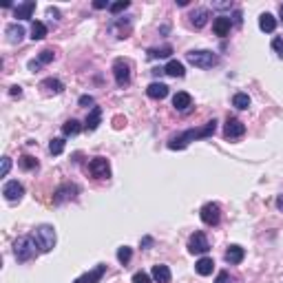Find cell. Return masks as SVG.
Segmentation results:
<instances>
[{"mask_svg":"<svg viewBox=\"0 0 283 283\" xmlns=\"http://www.w3.org/2000/svg\"><path fill=\"white\" fill-rule=\"evenodd\" d=\"M215 131H217V120H210L202 126V129H188V131H181V133H177V135H173L168 140V148L170 151H184L191 142L213 137Z\"/></svg>","mask_w":283,"mask_h":283,"instance_id":"cell-1","label":"cell"},{"mask_svg":"<svg viewBox=\"0 0 283 283\" xmlns=\"http://www.w3.org/2000/svg\"><path fill=\"white\" fill-rule=\"evenodd\" d=\"M36 252H38V246H36V239L29 235H25V237H18L14 243V257H16V261L18 263H27V261H31L33 257H36Z\"/></svg>","mask_w":283,"mask_h":283,"instance_id":"cell-2","label":"cell"},{"mask_svg":"<svg viewBox=\"0 0 283 283\" xmlns=\"http://www.w3.org/2000/svg\"><path fill=\"white\" fill-rule=\"evenodd\" d=\"M31 237L36 239V246L40 252H51L55 248V239H58V237H55V228L49 224H40L36 230H33Z\"/></svg>","mask_w":283,"mask_h":283,"instance_id":"cell-3","label":"cell"},{"mask_svg":"<svg viewBox=\"0 0 283 283\" xmlns=\"http://www.w3.org/2000/svg\"><path fill=\"white\" fill-rule=\"evenodd\" d=\"M186 60L197 69H213V66L219 64V55L208 51V49H193V51L186 53Z\"/></svg>","mask_w":283,"mask_h":283,"instance_id":"cell-4","label":"cell"},{"mask_svg":"<svg viewBox=\"0 0 283 283\" xmlns=\"http://www.w3.org/2000/svg\"><path fill=\"white\" fill-rule=\"evenodd\" d=\"M113 75H115V84L120 88L131 84V64L124 58H118L113 62Z\"/></svg>","mask_w":283,"mask_h":283,"instance_id":"cell-5","label":"cell"},{"mask_svg":"<svg viewBox=\"0 0 283 283\" xmlns=\"http://www.w3.org/2000/svg\"><path fill=\"white\" fill-rule=\"evenodd\" d=\"M131 29H133V18L126 16V18H113L109 25V31L113 33L118 40H126L131 36Z\"/></svg>","mask_w":283,"mask_h":283,"instance_id":"cell-6","label":"cell"},{"mask_svg":"<svg viewBox=\"0 0 283 283\" xmlns=\"http://www.w3.org/2000/svg\"><path fill=\"white\" fill-rule=\"evenodd\" d=\"M77 195H80V188H77L75 184H71V181H66V184H60L58 188H55L53 204L60 206V204H66V202H71V199H75Z\"/></svg>","mask_w":283,"mask_h":283,"instance_id":"cell-7","label":"cell"},{"mask_svg":"<svg viewBox=\"0 0 283 283\" xmlns=\"http://www.w3.org/2000/svg\"><path fill=\"white\" fill-rule=\"evenodd\" d=\"M199 217H202V221L206 226H217L219 221H221V208H219V204H215V202L204 204L202 210H199Z\"/></svg>","mask_w":283,"mask_h":283,"instance_id":"cell-8","label":"cell"},{"mask_svg":"<svg viewBox=\"0 0 283 283\" xmlns=\"http://www.w3.org/2000/svg\"><path fill=\"white\" fill-rule=\"evenodd\" d=\"M88 173H91L96 179H109L111 177V164L107 157H93L88 162Z\"/></svg>","mask_w":283,"mask_h":283,"instance_id":"cell-9","label":"cell"},{"mask_svg":"<svg viewBox=\"0 0 283 283\" xmlns=\"http://www.w3.org/2000/svg\"><path fill=\"white\" fill-rule=\"evenodd\" d=\"M208 250H210L208 237L204 235L202 230H197L195 235H191V239H188V252L191 254H206Z\"/></svg>","mask_w":283,"mask_h":283,"instance_id":"cell-10","label":"cell"},{"mask_svg":"<svg viewBox=\"0 0 283 283\" xmlns=\"http://www.w3.org/2000/svg\"><path fill=\"white\" fill-rule=\"evenodd\" d=\"M243 133H246V126H243L241 120H237V118L226 120V126H224V137L226 140H239V137H243Z\"/></svg>","mask_w":283,"mask_h":283,"instance_id":"cell-11","label":"cell"},{"mask_svg":"<svg viewBox=\"0 0 283 283\" xmlns=\"http://www.w3.org/2000/svg\"><path fill=\"white\" fill-rule=\"evenodd\" d=\"M3 195L7 202H20V199L25 197V188H22V184L18 179H11L3 186Z\"/></svg>","mask_w":283,"mask_h":283,"instance_id":"cell-12","label":"cell"},{"mask_svg":"<svg viewBox=\"0 0 283 283\" xmlns=\"http://www.w3.org/2000/svg\"><path fill=\"white\" fill-rule=\"evenodd\" d=\"M104 274H107V265H104V263H98L93 270H88V272H84V274L77 276V279H75L73 283H100Z\"/></svg>","mask_w":283,"mask_h":283,"instance_id":"cell-13","label":"cell"},{"mask_svg":"<svg viewBox=\"0 0 283 283\" xmlns=\"http://www.w3.org/2000/svg\"><path fill=\"white\" fill-rule=\"evenodd\" d=\"M151 276H153L155 283H170V279H173V274H170V268H168V265H164V263L153 265Z\"/></svg>","mask_w":283,"mask_h":283,"instance_id":"cell-14","label":"cell"},{"mask_svg":"<svg viewBox=\"0 0 283 283\" xmlns=\"http://www.w3.org/2000/svg\"><path fill=\"white\" fill-rule=\"evenodd\" d=\"M243 257H246V250H243L241 246H237V243H232V246H228V250H226L224 259L228 261L230 265H237L243 261Z\"/></svg>","mask_w":283,"mask_h":283,"instance_id":"cell-15","label":"cell"},{"mask_svg":"<svg viewBox=\"0 0 283 283\" xmlns=\"http://www.w3.org/2000/svg\"><path fill=\"white\" fill-rule=\"evenodd\" d=\"M33 11H36V3H33V0H27V3H20L18 7L14 9V18L29 20L31 16H33Z\"/></svg>","mask_w":283,"mask_h":283,"instance_id":"cell-16","label":"cell"},{"mask_svg":"<svg viewBox=\"0 0 283 283\" xmlns=\"http://www.w3.org/2000/svg\"><path fill=\"white\" fill-rule=\"evenodd\" d=\"M230 29H232L230 18H226V16H219V18H215V22H213V31H215V36L226 38V36L230 33Z\"/></svg>","mask_w":283,"mask_h":283,"instance_id":"cell-17","label":"cell"},{"mask_svg":"<svg viewBox=\"0 0 283 283\" xmlns=\"http://www.w3.org/2000/svg\"><path fill=\"white\" fill-rule=\"evenodd\" d=\"M146 96L153 100H164L168 96V86H166L164 82H151V84L146 86Z\"/></svg>","mask_w":283,"mask_h":283,"instance_id":"cell-18","label":"cell"},{"mask_svg":"<svg viewBox=\"0 0 283 283\" xmlns=\"http://www.w3.org/2000/svg\"><path fill=\"white\" fill-rule=\"evenodd\" d=\"M5 33H7V40L11 44H20L22 38H25V27L18 25V22H14V25H9L7 29H5Z\"/></svg>","mask_w":283,"mask_h":283,"instance_id":"cell-19","label":"cell"},{"mask_svg":"<svg viewBox=\"0 0 283 283\" xmlns=\"http://www.w3.org/2000/svg\"><path fill=\"white\" fill-rule=\"evenodd\" d=\"M173 107L177 111H188L193 107V98H191V93H186V91H179V93H175L173 96Z\"/></svg>","mask_w":283,"mask_h":283,"instance_id":"cell-20","label":"cell"},{"mask_svg":"<svg viewBox=\"0 0 283 283\" xmlns=\"http://www.w3.org/2000/svg\"><path fill=\"white\" fill-rule=\"evenodd\" d=\"M208 16H210V14H208V9L197 7V9L191 14V25L195 27V29H202V27L208 22Z\"/></svg>","mask_w":283,"mask_h":283,"instance_id":"cell-21","label":"cell"},{"mask_svg":"<svg viewBox=\"0 0 283 283\" xmlns=\"http://www.w3.org/2000/svg\"><path fill=\"white\" fill-rule=\"evenodd\" d=\"M100 120H102V109H100V107H93L91 113H88L86 120H84V129H86V131H96L98 126H100Z\"/></svg>","mask_w":283,"mask_h":283,"instance_id":"cell-22","label":"cell"},{"mask_svg":"<svg viewBox=\"0 0 283 283\" xmlns=\"http://www.w3.org/2000/svg\"><path fill=\"white\" fill-rule=\"evenodd\" d=\"M40 88H47V91L53 93V96H60V93L64 91V84L58 80V77H47V80L40 82Z\"/></svg>","mask_w":283,"mask_h":283,"instance_id":"cell-23","label":"cell"},{"mask_svg":"<svg viewBox=\"0 0 283 283\" xmlns=\"http://www.w3.org/2000/svg\"><path fill=\"white\" fill-rule=\"evenodd\" d=\"M213 270H215V261H213L210 257H202V259H199V261L195 263V272L202 274V276L213 274Z\"/></svg>","mask_w":283,"mask_h":283,"instance_id":"cell-24","label":"cell"},{"mask_svg":"<svg viewBox=\"0 0 283 283\" xmlns=\"http://www.w3.org/2000/svg\"><path fill=\"white\" fill-rule=\"evenodd\" d=\"M259 29L265 31V33H272L276 29V18L272 14H268V11L261 14V16H259Z\"/></svg>","mask_w":283,"mask_h":283,"instance_id":"cell-25","label":"cell"},{"mask_svg":"<svg viewBox=\"0 0 283 283\" xmlns=\"http://www.w3.org/2000/svg\"><path fill=\"white\" fill-rule=\"evenodd\" d=\"M148 58L151 60H164V58H170V53H173V47L170 44H164V47H153L148 49Z\"/></svg>","mask_w":283,"mask_h":283,"instance_id":"cell-26","label":"cell"},{"mask_svg":"<svg viewBox=\"0 0 283 283\" xmlns=\"http://www.w3.org/2000/svg\"><path fill=\"white\" fill-rule=\"evenodd\" d=\"M164 73L170 75V77H184V75H186V69H184V64H181V62H177V60H170V62L164 66Z\"/></svg>","mask_w":283,"mask_h":283,"instance_id":"cell-27","label":"cell"},{"mask_svg":"<svg viewBox=\"0 0 283 283\" xmlns=\"http://www.w3.org/2000/svg\"><path fill=\"white\" fill-rule=\"evenodd\" d=\"M80 131H82V124H80L77 120H73V118L66 120L64 124H62V133H64L66 137H73V135H77Z\"/></svg>","mask_w":283,"mask_h":283,"instance_id":"cell-28","label":"cell"},{"mask_svg":"<svg viewBox=\"0 0 283 283\" xmlns=\"http://www.w3.org/2000/svg\"><path fill=\"white\" fill-rule=\"evenodd\" d=\"M232 107L239 109V111L250 109V98H248V93H235V96H232Z\"/></svg>","mask_w":283,"mask_h":283,"instance_id":"cell-29","label":"cell"},{"mask_svg":"<svg viewBox=\"0 0 283 283\" xmlns=\"http://www.w3.org/2000/svg\"><path fill=\"white\" fill-rule=\"evenodd\" d=\"M44 36H47V27H44V22L36 20L31 25V40H42Z\"/></svg>","mask_w":283,"mask_h":283,"instance_id":"cell-30","label":"cell"},{"mask_svg":"<svg viewBox=\"0 0 283 283\" xmlns=\"http://www.w3.org/2000/svg\"><path fill=\"white\" fill-rule=\"evenodd\" d=\"M18 166L22 170H36L38 168V159L31 157V155H22V157L18 159Z\"/></svg>","mask_w":283,"mask_h":283,"instance_id":"cell-31","label":"cell"},{"mask_svg":"<svg viewBox=\"0 0 283 283\" xmlns=\"http://www.w3.org/2000/svg\"><path fill=\"white\" fill-rule=\"evenodd\" d=\"M64 146H66V142L62 140V137H53V140L49 142V153L51 155H62Z\"/></svg>","mask_w":283,"mask_h":283,"instance_id":"cell-32","label":"cell"},{"mask_svg":"<svg viewBox=\"0 0 283 283\" xmlns=\"http://www.w3.org/2000/svg\"><path fill=\"white\" fill-rule=\"evenodd\" d=\"M131 257H133V248H129V246L118 248V261H120L122 265L129 263V261H131Z\"/></svg>","mask_w":283,"mask_h":283,"instance_id":"cell-33","label":"cell"},{"mask_svg":"<svg viewBox=\"0 0 283 283\" xmlns=\"http://www.w3.org/2000/svg\"><path fill=\"white\" fill-rule=\"evenodd\" d=\"M131 7V3H129V0H120V3H113V5H111V7H109V11H111V14H113V16H118V14H122V11H124V9H129Z\"/></svg>","mask_w":283,"mask_h":283,"instance_id":"cell-34","label":"cell"},{"mask_svg":"<svg viewBox=\"0 0 283 283\" xmlns=\"http://www.w3.org/2000/svg\"><path fill=\"white\" fill-rule=\"evenodd\" d=\"M38 60H40L42 64H49V62H53L55 60V53H53V49H42L40 55H38Z\"/></svg>","mask_w":283,"mask_h":283,"instance_id":"cell-35","label":"cell"},{"mask_svg":"<svg viewBox=\"0 0 283 283\" xmlns=\"http://www.w3.org/2000/svg\"><path fill=\"white\" fill-rule=\"evenodd\" d=\"M272 49H274V53L279 55V58H283V38H272Z\"/></svg>","mask_w":283,"mask_h":283,"instance_id":"cell-36","label":"cell"},{"mask_svg":"<svg viewBox=\"0 0 283 283\" xmlns=\"http://www.w3.org/2000/svg\"><path fill=\"white\" fill-rule=\"evenodd\" d=\"M133 283H153V279L146 272H135L133 274Z\"/></svg>","mask_w":283,"mask_h":283,"instance_id":"cell-37","label":"cell"},{"mask_svg":"<svg viewBox=\"0 0 283 283\" xmlns=\"http://www.w3.org/2000/svg\"><path fill=\"white\" fill-rule=\"evenodd\" d=\"M77 104H80V107H93V104H96V100H93V96H80V100H77Z\"/></svg>","mask_w":283,"mask_h":283,"instance_id":"cell-38","label":"cell"},{"mask_svg":"<svg viewBox=\"0 0 283 283\" xmlns=\"http://www.w3.org/2000/svg\"><path fill=\"white\" fill-rule=\"evenodd\" d=\"M153 243H155V239L146 235V237H142V239H140V248H144V250H146V248H151Z\"/></svg>","mask_w":283,"mask_h":283,"instance_id":"cell-39","label":"cell"},{"mask_svg":"<svg viewBox=\"0 0 283 283\" xmlns=\"http://www.w3.org/2000/svg\"><path fill=\"white\" fill-rule=\"evenodd\" d=\"M47 18H51V20H60V9H55V7H47Z\"/></svg>","mask_w":283,"mask_h":283,"instance_id":"cell-40","label":"cell"},{"mask_svg":"<svg viewBox=\"0 0 283 283\" xmlns=\"http://www.w3.org/2000/svg\"><path fill=\"white\" fill-rule=\"evenodd\" d=\"M11 170V157H5L3 159V177H7Z\"/></svg>","mask_w":283,"mask_h":283,"instance_id":"cell-41","label":"cell"},{"mask_svg":"<svg viewBox=\"0 0 283 283\" xmlns=\"http://www.w3.org/2000/svg\"><path fill=\"white\" fill-rule=\"evenodd\" d=\"M40 66H42L40 60H29V71H33V73H36V71H40Z\"/></svg>","mask_w":283,"mask_h":283,"instance_id":"cell-42","label":"cell"},{"mask_svg":"<svg viewBox=\"0 0 283 283\" xmlns=\"http://www.w3.org/2000/svg\"><path fill=\"white\" fill-rule=\"evenodd\" d=\"M228 279H230L228 272H226V270H221V272L217 274V281H215V283H228Z\"/></svg>","mask_w":283,"mask_h":283,"instance_id":"cell-43","label":"cell"},{"mask_svg":"<svg viewBox=\"0 0 283 283\" xmlns=\"http://www.w3.org/2000/svg\"><path fill=\"white\" fill-rule=\"evenodd\" d=\"M9 96H14V98H22V88H20V86H11V88H9Z\"/></svg>","mask_w":283,"mask_h":283,"instance_id":"cell-44","label":"cell"},{"mask_svg":"<svg viewBox=\"0 0 283 283\" xmlns=\"http://www.w3.org/2000/svg\"><path fill=\"white\" fill-rule=\"evenodd\" d=\"M93 7H96V9H109L111 5L104 3V0H96V3H93Z\"/></svg>","mask_w":283,"mask_h":283,"instance_id":"cell-45","label":"cell"},{"mask_svg":"<svg viewBox=\"0 0 283 283\" xmlns=\"http://www.w3.org/2000/svg\"><path fill=\"white\" fill-rule=\"evenodd\" d=\"M213 7H217V9H230V7H232V3H215Z\"/></svg>","mask_w":283,"mask_h":283,"instance_id":"cell-46","label":"cell"},{"mask_svg":"<svg viewBox=\"0 0 283 283\" xmlns=\"http://www.w3.org/2000/svg\"><path fill=\"white\" fill-rule=\"evenodd\" d=\"M113 122H115V129H122V126H124V124H126V120H122V118H120V115H118V118H115Z\"/></svg>","mask_w":283,"mask_h":283,"instance_id":"cell-47","label":"cell"},{"mask_svg":"<svg viewBox=\"0 0 283 283\" xmlns=\"http://www.w3.org/2000/svg\"><path fill=\"white\" fill-rule=\"evenodd\" d=\"M276 208H279L281 213H283V193H281L279 197H276Z\"/></svg>","mask_w":283,"mask_h":283,"instance_id":"cell-48","label":"cell"},{"mask_svg":"<svg viewBox=\"0 0 283 283\" xmlns=\"http://www.w3.org/2000/svg\"><path fill=\"white\" fill-rule=\"evenodd\" d=\"M235 22L237 25H241V11H235Z\"/></svg>","mask_w":283,"mask_h":283,"instance_id":"cell-49","label":"cell"},{"mask_svg":"<svg viewBox=\"0 0 283 283\" xmlns=\"http://www.w3.org/2000/svg\"><path fill=\"white\" fill-rule=\"evenodd\" d=\"M151 73H153L155 77H159V75H162V73H164V69H153V71H151Z\"/></svg>","mask_w":283,"mask_h":283,"instance_id":"cell-50","label":"cell"},{"mask_svg":"<svg viewBox=\"0 0 283 283\" xmlns=\"http://www.w3.org/2000/svg\"><path fill=\"white\" fill-rule=\"evenodd\" d=\"M279 16H281V18H283V5H281V7H279Z\"/></svg>","mask_w":283,"mask_h":283,"instance_id":"cell-51","label":"cell"}]
</instances>
